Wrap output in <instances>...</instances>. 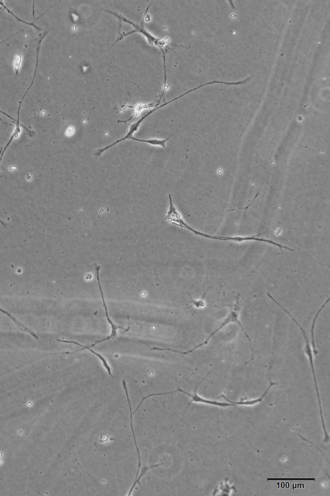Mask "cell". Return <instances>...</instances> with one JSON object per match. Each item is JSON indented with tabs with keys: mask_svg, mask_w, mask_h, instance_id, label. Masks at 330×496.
<instances>
[{
	"mask_svg": "<svg viewBox=\"0 0 330 496\" xmlns=\"http://www.w3.org/2000/svg\"><path fill=\"white\" fill-rule=\"evenodd\" d=\"M123 385L124 389H125L126 396H127V402H128V405H129L130 412V428H131V430H132V432L133 438H134V442L135 446H136V448L137 450V456H138L139 464H138V468H137V474H136V478H137V476H138L139 474V472H140V468H141V462L140 453H139V450L138 446H137V442H136V435H135V432H134V426H133V418H132L133 414L132 412L131 403H130V398H129V396H128V392L127 386V382H125V380H123Z\"/></svg>",
	"mask_w": 330,
	"mask_h": 496,
	"instance_id": "cell-7",
	"label": "cell"
},
{
	"mask_svg": "<svg viewBox=\"0 0 330 496\" xmlns=\"http://www.w3.org/2000/svg\"><path fill=\"white\" fill-rule=\"evenodd\" d=\"M240 310H241V307H240V305H239V294L238 298H237L236 302L235 303V304L233 306V309H232L231 311H230V314H229V315L227 316V318H226L225 320L223 321L222 324L219 326L218 328H217L216 330H214L213 332H212V333L210 334L209 336H208L207 340H206L205 341H203L202 343H201V344H198V346L194 347V348H192V350H190L187 352L176 351L175 350H172L170 348H158V350L170 351L172 352H175V353L182 354V355H187V354L192 353V352H193L194 351L196 350L199 348L203 346H204V345H207L208 343V341H209L210 338H211L212 336H213L215 335V334L218 333L219 331H220L221 329L225 327V326L230 324V323H235V324L239 326V327H240L241 330H242L243 333H244L246 338H247V340H249V342L250 343V348H251V352H252V358L251 360H250L249 362H246V364H247L248 363H249L254 360L253 347H252V341L251 340H250V336H249V335H248L247 332L245 331L244 328H243V324H241L240 320H239V312H240Z\"/></svg>",
	"mask_w": 330,
	"mask_h": 496,
	"instance_id": "cell-1",
	"label": "cell"
},
{
	"mask_svg": "<svg viewBox=\"0 0 330 496\" xmlns=\"http://www.w3.org/2000/svg\"><path fill=\"white\" fill-rule=\"evenodd\" d=\"M57 340L59 341V342L69 343V344L70 343V344H74L78 345V346H81L82 348L80 350L73 352V353H68L67 354H73L76 353V352L83 351L84 350H88V351H90V352H91L92 354H94V356H97V358H98L99 360H101L102 364H103V366L105 367L106 370L107 371L108 374H109V375L111 376L112 378H114V376H113L112 374L111 367H110L109 366V364H108L107 360H106V358H104L103 356H101V354H99V353H97V352L91 349V348L88 347V346H83V345L79 344V343L78 342H75V341H70V340Z\"/></svg>",
	"mask_w": 330,
	"mask_h": 496,
	"instance_id": "cell-6",
	"label": "cell"
},
{
	"mask_svg": "<svg viewBox=\"0 0 330 496\" xmlns=\"http://www.w3.org/2000/svg\"><path fill=\"white\" fill-rule=\"evenodd\" d=\"M21 58L20 56H16L15 58L14 62V66L16 72H18L19 68L21 66Z\"/></svg>",
	"mask_w": 330,
	"mask_h": 496,
	"instance_id": "cell-15",
	"label": "cell"
},
{
	"mask_svg": "<svg viewBox=\"0 0 330 496\" xmlns=\"http://www.w3.org/2000/svg\"><path fill=\"white\" fill-rule=\"evenodd\" d=\"M305 352H306V354H307V355L308 356V358H309L310 366H311L312 375H313L314 383H315L317 396H318L319 408H320V411L321 422H322L323 431H324V434H325L324 442H329L330 440V436L329 435V434H328L327 432V427H326V425H325L324 417H323L322 404H321L320 391H319V388L318 384V380H317L316 374L315 372V367H314L313 351H312V349L311 347L308 346L305 348Z\"/></svg>",
	"mask_w": 330,
	"mask_h": 496,
	"instance_id": "cell-4",
	"label": "cell"
},
{
	"mask_svg": "<svg viewBox=\"0 0 330 496\" xmlns=\"http://www.w3.org/2000/svg\"><path fill=\"white\" fill-rule=\"evenodd\" d=\"M298 434H299V436H300V437H301V438H302V439H303V440H305V442H309V444H312V445H313V446H315V447H316V448L317 449H318L319 451H320V452H321V453H322V454L323 455V456H324V457H325V458H326V459H327V460H328V462H329V460H328V459H327V458H326V456H325V454H323V453L322 452V451H321V450H320V448H319L318 446H316V445H315V444H313V442H310V440H307V439H305V438L304 437H303V436H301V434H300V433H299Z\"/></svg>",
	"mask_w": 330,
	"mask_h": 496,
	"instance_id": "cell-16",
	"label": "cell"
},
{
	"mask_svg": "<svg viewBox=\"0 0 330 496\" xmlns=\"http://www.w3.org/2000/svg\"><path fill=\"white\" fill-rule=\"evenodd\" d=\"M0 312H1V313L5 314V315L7 316L8 318H9L10 320L13 321V322L14 323L15 325L16 326L17 328H18L19 330H21L23 332H25V333H27L29 334V335H30L31 336H32L33 338H36V340H38V336H37L36 334L34 333V332H33L32 331H31L30 330L28 329V328L25 326V325L22 324L21 322H19V321L17 320V318H15L14 316H13L12 315H11V314L8 313V312L5 311V310H4L3 309H2L1 308H0Z\"/></svg>",
	"mask_w": 330,
	"mask_h": 496,
	"instance_id": "cell-8",
	"label": "cell"
},
{
	"mask_svg": "<svg viewBox=\"0 0 330 496\" xmlns=\"http://www.w3.org/2000/svg\"><path fill=\"white\" fill-rule=\"evenodd\" d=\"M105 11H107V12H110V14H112L116 16V17L121 20L126 22V23L130 24V25H132L135 28V30L131 31V32H128L127 34H124L123 36H122V37L119 38L117 40L116 42V43L115 44H116V42H118L119 41L121 40H123L124 38L128 36V35L132 34V33L134 32H139L141 33V34H142L143 36H145L146 38H147L148 43H149L150 45L154 46H157V48H161V50H162L163 52V48H167V46H169V42L168 41V38H165V39L157 38L152 36L151 34H150V33L148 32V31L146 30L145 28H144V26H143L144 19L142 24H141V26H139L136 25V24H134V23H132L131 21L128 20L126 19L125 18L123 17L122 16L117 14V13L116 12H111V11L108 10Z\"/></svg>",
	"mask_w": 330,
	"mask_h": 496,
	"instance_id": "cell-2",
	"label": "cell"
},
{
	"mask_svg": "<svg viewBox=\"0 0 330 496\" xmlns=\"http://www.w3.org/2000/svg\"><path fill=\"white\" fill-rule=\"evenodd\" d=\"M233 490L236 491V489H235L234 486L230 484L229 479H226L225 482H221L220 486H219L218 488H216L215 492H225V495H229L232 492V491Z\"/></svg>",
	"mask_w": 330,
	"mask_h": 496,
	"instance_id": "cell-12",
	"label": "cell"
},
{
	"mask_svg": "<svg viewBox=\"0 0 330 496\" xmlns=\"http://www.w3.org/2000/svg\"><path fill=\"white\" fill-rule=\"evenodd\" d=\"M208 290L209 289H208L207 291L205 292V294H204L203 298H201V300H194L193 298H192L191 296H190V294L187 293L188 296H189V298H190V300H191L192 301V302L193 303L194 306L197 308H203L205 306L206 303L205 301H204V298H205V296H206V294H207Z\"/></svg>",
	"mask_w": 330,
	"mask_h": 496,
	"instance_id": "cell-14",
	"label": "cell"
},
{
	"mask_svg": "<svg viewBox=\"0 0 330 496\" xmlns=\"http://www.w3.org/2000/svg\"><path fill=\"white\" fill-rule=\"evenodd\" d=\"M162 464H163L151 465V466H146L145 467V468H143L142 470H141L142 471H141V473L140 474V475L137 476L136 479L135 480L134 484H132L131 488H130L129 492H128L127 495L130 496L132 494V491L134 490L135 487H136L137 486V484H139V482H140V480L141 479V478H142L143 476L145 475V474L147 473L148 470H150V469H152L153 468H155V467H158L159 466H161V465Z\"/></svg>",
	"mask_w": 330,
	"mask_h": 496,
	"instance_id": "cell-11",
	"label": "cell"
},
{
	"mask_svg": "<svg viewBox=\"0 0 330 496\" xmlns=\"http://www.w3.org/2000/svg\"><path fill=\"white\" fill-rule=\"evenodd\" d=\"M21 126H23V128L25 127V126L23 125H20V124H15V127L14 132H13V134L11 135L9 140H8V143L6 144L5 147L4 148V149L0 150V164H1V160L2 158H3L4 154H5L6 149L8 148V146H9L11 142H12L15 138H17V137L19 136V134H20L21 132Z\"/></svg>",
	"mask_w": 330,
	"mask_h": 496,
	"instance_id": "cell-10",
	"label": "cell"
},
{
	"mask_svg": "<svg viewBox=\"0 0 330 496\" xmlns=\"http://www.w3.org/2000/svg\"><path fill=\"white\" fill-rule=\"evenodd\" d=\"M267 480H313L316 482V478H267Z\"/></svg>",
	"mask_w": 330,
	"mask_h": 496,
	"instance_id": "cell-13",
	"label": "cell"
},
{
	"mask_svg": "<svg viewBox=\"0 0 330 496\" xmlns=\"http://www.w3.org/2000/svg\"><path fill=\"white\" fill-rule=\"evenodd\" d=\"M274 385H278V383L272 382L271 380H270V385L269 388H268L267 390L265 391V393H263V395L261 396V397L258 398H256V400H244V402H232V400H229V398L226 397V396L224 395V394H222V395L219 396V397L218 398H223L224 400H227V402L232 403V404H235V406H236V405H243V406H253V405L258 404V403L259 402H263V403H265V404L270 405V406H273L274 404H271V403H267L265 402H263V398H265V396H267V394L269 393L270 390L271 389V388L274 386Z\"/></svg>",
	"mask_w": 330,
	"mask_h": 496,
	"instance_id": "cell-5",
	"label": "cell"
},
{
	"mask_svg": "<svg viewBox=\"0 0 330 496\" xmlns=\"http://www.w3.org/2000/svg\"><path fill=\"white\" fill-rule=\"evenodd\" d=\"M329 300H330V298H328L327 300L326 301L324 304H323L322 306L321 307V308L320 309V310H319L318 313H317L315 318H314L313 322H312V328H311V338H312V348H313L312 350H313L314 353H315L316 355H317V354H318V350H317L316 349V342H315V334H314V331H315L316 323L317 322V320H318L319 316H320V314L321 313V312L323 311V310L324 309V308L326 306H327L328 303H329Z\"/></svg>",
	"mask_w": 330,
	"mask_h": 496,
	"instance_id": "cell-9",
	"label": "cell"
},
{
	"mask_svg": "<svg viewBox=\"0 0 330 496\" xmlns=\"http://www.w3.org/2000/svg\"><path fill=\"white\" fill-rule=\"evenodd\" d=\"M99 269H100V266H96L97 282H98L99 291H100V293L101 294V298H102V300H103V306L104 308H105L106 316H107V321L108 323H109L110 326H111V334H110V335L109 336H108L107 338H103V340L96 341V342H95L94 344L88 346V347L90 348L94 347L96 346V344H99V343L103 342H104V341L109 340H113V338H116V336H117V330L118 329H121L123 330H125V332H128V330H129L130 328V322H129V326H128V328L125 329L123 327L119 326H116V324H114V322H112V320H110L109 318V316H108V310H107V306H106L105 300V298H104L103 292V291H102L100 279H99Z\"/></svg>",
	"mask_w": 330,
	"mask_h": 496,
	"instance_id": "cell-3",
	"label": "cell"
}]
</instances>
